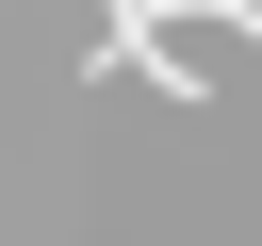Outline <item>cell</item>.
I'll list each match as a JSON object with an SVG mask.
<instances>
[{
    "label": "cell",
    "instance_id": "6da1fadb",
    "mask_svg": "<svg viewBox=\"0 0 262 246\" xmlns=\"http://www.w3.org/2000/svg\"><path fill=\"white\" fill-rule=\"evenodd\" d=\"M213 16H229V33H262V0H213Z\"/></svg>",
    "mask_w": 262,
    "mask_h": 246
}]
</instances>
